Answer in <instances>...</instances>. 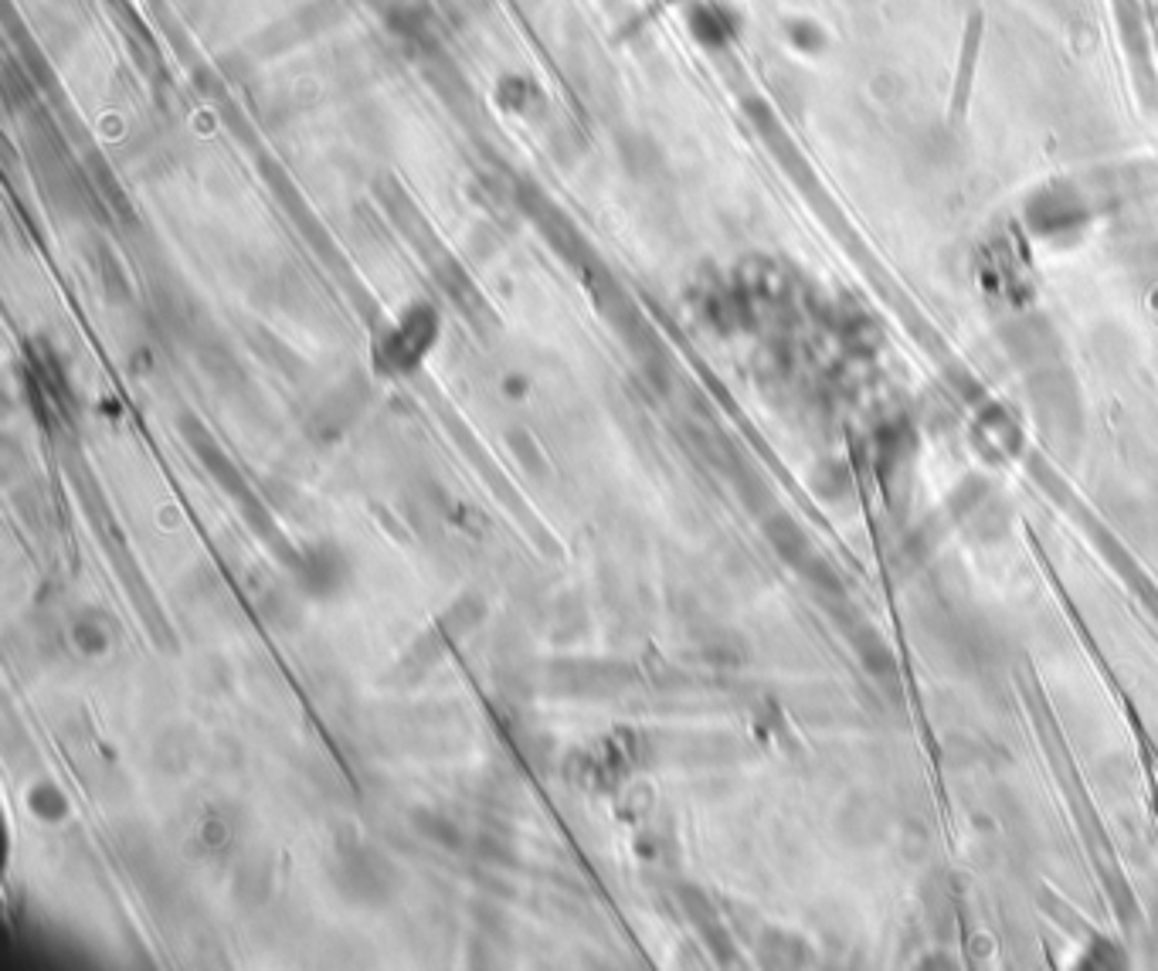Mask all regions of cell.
Here are the masks:
<instances>
[{
    "mask_svg": "<svg viewBox=\"0 0 1158 971\" xmlns=\"http://www.w3.org/2000/svg\"><path fill=\"white\" fill-rule=\"evenodd\" d=\"M184 436H187L191 449L197 452V459L207 466V472L217 479V486H222L225 493H232L238 503H242L245 497H252V490L245 486V479H242L238 466H235V462H232V459H228L222 449H217V442L207 436V431H204L197 421H184Z\"/></svg>",
    "mask_w": 1158,
    "mask_h": 971,
    "instance_id": "3",
    "label": "cell"
},
{
    "mask_svg": "<svg viewBox=\"0 0 1158 971\" xmlns=\"http://www.w3.org/2000/svg\"><path fill=\"white\" fill-rule=\"evenodd\" d=\"M72 638L85 656H99L109 650V628H105V622H99V612L82 615L72 628Z\"/></svg>",
    "mask_w": 1158,
    "mask_h": 971,
    "instance_id": "10",
    "label": "cell"
},
{
    "mask_svg": "<svg viewBox=\"0 0 1158 971\" xmlns=\"http://www.w3.org/2000/svg\"><path fill=\"white\" fill-rule=\"evenodd\" d=\"M238 897L245 900H262V897H268V890H272V880H268V862L262 859V856H255V859H248V862H242V870H238Z\"/></svg>",
    "mask_w": 1158,
    "mask_h": 971,
    "instance_id": "12",
    "label": "cell"
},
{
    "mask_svg": "<svg viewBox=\"0 0 1158 971\" xmlns=\"http://www.w3.org/2000/svg\"><path fill=\"white\" fill-rule=\"evenodd\" d=\"M764 533H768V541L775 544V551H779L785 561H792V564H799V568L805 564L809 544H805L802 530H799L789 517H771V520L764 523Z\"/></svg>",
    "mask_w": 1158,
    "mask_h": 971,
    "instance_id": "6",
    "label": "cell"
},
{
    "mask_svg": "<svg viewBox=\"0 0 1158 971\" xmlns=\"http://www.w3.org/2000/svg\"><path fill=\"white\" fill-rule=\"evenodd\" d=\"M191 758H194V734L167 730L156 740V765H163V771H184Z\"/></svg>",
    "mask_w": 1158,
    "mask_h": 971,
    "instance_id": "7",
    "label": "cell"
},
{
    "mask_svg": "<svg viewBox=\"0 0 1158 971\" xmlns=\"http://www.w3.org/2000/svg\"><path fill=\"white\" fill-rule=\"evenodd\" d=\"M412 822H415V829H418L425 839H431L435 846H443V849H449V852H463V849H466V832H463V826L453 822V819L443 816V812H435V808H415Z\"/></svg>",
    "mask_w": 1158,
    "mask_h": 971,
    "instance_id": "5",
    "label": "cell"
},
{
    "mask_svg": "<svg viewBox=\"0 0 1158 971\" xmlns=\"http://www.w3.org/2000/svg\"><path fill=\"white\" fill-rule=\"evenodd\" d=\"M232 836H235V826H232V819L222 812V808H211V812L201 819V826H197V839H201V846L204 849H211V852H217V849H225L228 842H232Z\"/></svg>",
    "mask_w": 1158,
    "mask_h": 971,
    "instance_id": "11",
    "label": "cell"
},
{
    "mask_svg": "<svg viewBox=\"0 0 1158 971\" xmlns=\"http://www.w3.org/2000/svg\"><path fill=\"white\" fill-rule=\"evenodd\" d=\"M337 887L360 903H380L388 900L398 873L384 856L370 852L367 846H357V839L351 846H337Z\"/></svg>",
    "mask_w": 1158,
    "mask_h": 971,
    "instance_id": "1",
    "label": "cell"
},
{
    "mask_svg": "<svg viewBox=\"0 0 1158 971\" xmlns=\"http://www.w3.org/2000/svg\"><path fill=\"white\" fill-rule=\"evenodd\" d=\"M299 584L316 599L337 595V591L351 581V561L337 544H313L303 548L299 554L290 558Z\"/></svg>",
    "mask_w": 1158,
    "mask_h": 971,
    "instance_id": "2",
    "label": "cell"
},
{
    "mask_svg": "<svg viewBox=\"0 0 1158 971\" xmlns=\"http://www.w3.org/2000/svg\"><path fill=\"white\" fill-rule=\"evenodd\" d=\"M435 337V313L428 306H415L405 319L398 334L392 337V347H388V357L395 367H412L431 344Z\"/></svg>",
    "mask_w": 1158,
    "mask_h": 971,
    "instance_id": "4",
    "label": "cell"
},
{
    "mask_svg": "<svg viewBox=\"0 0 1158 971\" xmlns=\"http://www.w3.org/2000/svg\"><path fill=\"white\" fill-rule=\"evenodd\" d=\"M482 615H486V609H482V599L479 595H466V599H459L449 612H446V619H443V628H446V635H466V632H473L479 622H482Z\"/></svg>",
    "mask_w": 1158,
    "mask_h": 971,
    "instance_id": "9",
    "label": "cell"
},
{
    "mask_svg": "<svg viewBox=\"0 0 1158 971\" xmlns=\"http://www.w3.org/2000/svg\"><path fill=\"white\" fill-rule=\"evenodd\" d=\"M28 805H31V812H34L41 822H59V819L69 816V798H65V791H62L59 785H51V781L34 785L31 795H28Z\"/></svg>",
    "mask_w": 1158,
    "mask_h": 971,
    "instance_id": "8",
    "label": "cell"
},
{
    "mask_svg": "<svg viewBox=\"0 0 1158 971\" xmlns=\"http://www.w3.org/2000/svg\"><path fill=\"white\" fill-rule=\"evenodd\" d=\"M262 619L268 625H275V628H293L299 622V609L293 605V599L286 595V591L272 587V591H265V599H262Z\"/></svg>",
    "mask_w": 1158,
    "mask_h": 971,
    "instance_id": "13",
    "label": "cell"
},
{
    "mask_svg": "<svg viewBox=\"0 0 1158 971\" xmlns=\"http://www.w3.org/2000/svg\"><path fill=\"white\" fill-rule=\"evenodd\" d=\"M514 452L524 459V466L530 469V472H540V456H537V446L524 436V431H517V436H514Z\"/></svg>",
    "mask_w": 1158,
    "mask_h": 971,
    "instance_id": "14",
    "label": "cell"
}]
</instances>
